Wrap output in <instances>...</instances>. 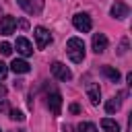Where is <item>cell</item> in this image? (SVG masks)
Returning <instances> with one entry per match:
<instances>
[{
    "mask_svg": "<svg viewBox=\"0 0 132 132\" xmlns=\"http://www.w3.org/2000/svg\"><path fill=\"white\" fill-rule=\"evenodd\" d=\"M72 25H74V29L80 31V33H89V31L93 29V21H91V16H89L87 12L74 14V16H72Z\"/></svg>",
    "mask_w": 132,
    "mask_h": 132,
    "instance_id": "obj_2",
    "label": "cell"
},
{
    "mask_svg": "<svg viewBox=\"0 0 132 132\" xmlns=\"http://www.w3.org/2000/svg\"><path fill=\"white\" fill-rule=\"evenodd\" d=\"M87 97H89V101H91L93 105H99V101H101V89H99L97 82L87 85Z\"/></svg>",
    "mask_w": 132,
    "mask_h": 132,
    "instance_id": "obj_11",
    "label": "cell"
},
{
    "mask_svg": "<svg viewBox=\"0 0 132 132\" xmlns=\"http://www.w3.org/2000/svg\"><path fill=\"white\" fill-rule=\"evenodd\" d=\"M14 27H16L14 16H10V14L0 16V33H2V35H10V33H14Z\"/></svg>",
    "mask_w": 132,
    "mask_h": 132,
    "instance_id": "obj_7",
    "label": "cell"
},
{
    "mask_svg": "<svg viewBox=\"0 0 132 132\" xmlns=\"http://www.w3.org/2000/svg\"><path fill=\"white\" fill-rule=\"evenodd\" d=\"M10 70H12L14 74H27V72L31 70V66H29V62H27V60L14 58V60L10 62Z\"/></svg>",
    "mask_w": 132,
    "mask_h": 132,
    "instance_id": "obj_10",
    "label": "cell"
},
{
    "mask_svg": "<svg viewBox=\"0 0 132 132\" xmlns=\"http://www.w3.org/2000/svg\"><path fill=\"white\" fill-rule=\"evenodd\" d=\"M78 132H99V130H97V126L91 124V122H80V124H78Z\"/></svg>",
    "mask_w": 132,
    "mask_h": 132,
    "instance_id": "obj_15",
    "label": "cell"
},
{
    "mask_svg": "<svg viewBox=\"0 0 132 132\" xmlns=\"http://www.w3.org/2000/svg\"><path fill=\"white\" fill-rule=\"evenodd\" d=\"M52 74H54L58 80H70V78H72L70 68H68L66 64H62V62H54V64H52Z\"/></svg>",
    "mask_w": 132,
    "mask_h": 132,
    "instance_id": "obj_4",
    "label": "cell"
},
{
    "mask_svg": "<svg viewBox=\"0 0 132 132\" xmlns=\"http://www.w3.org/2000/svg\"><path fill=\"white\" fill-rule=\"evenodd\" d=\"M4 95H6V89H4L2 85H0V97H4Z\"/></svg>",
    "mask_w": 132,
    "mask_h": 132,
    "instance_id": "obj_23",
    "label": "cell"
},
{
    "mask_svg": "<svg viewBox=\"0 0 132 132\" xmlns=\"http://www.w3.org/2000/svg\"><path fill=\"white\" fill-rule=\"evenodd\" d=\"M35 12H41V8H43V0H35Z\"/></svg>",
    "mask_w": 132,
    "mask_h": 132,
    "instance_id": "obj_22",
    "label": "cell"
},
{
    "mask_svg": "<svg viewBox=\"0 0 132 132\" xmlns=\"http://www.w3.org/2000/svg\"><path fill=\"white\" fill-rule=\"evenodd\" d=\"M10 120L23 122V120H25V116H23V111H19V109H10Z\"/></svg>",
    "mask_w": 132,
    "mask_h": 132,
    "instance_id": "obj_18",
    "label": "cell"
},
{
    "mask_svg": "<svg viewBox=\"0 0 132 132\" xmlns=\"http://www.w3.org/2000/svg\"><path fill=\"white\" fill-rule=\"evenodd\" d=\"M66 54L74 64H80L85 60V41L80 37H70L66 41Z\"/></svg>",
    "mask_w": 132,
    "mask_h": 132,
    "instance_id": "obj_1",
    "label": "cell"
},
{
    "mask_svg": "<svg viewBox=\"0 0 132 132\" xmlns=\"http://www.w3.org/2000/svg\"><path fill=\"white\" fill-rule=\"evenodd\" d=\"M0 132H2V130H0Z\"/></svg>",
    "mask_w": 132,
    "mask_h": 132,
    "instance_id": "obj_24",
    "label": "cell"
},
{
    "mask_svg": "<svg viewBox=\"0 0 132 132\" xmlns=\"http://www.w3.org/2000/svg\"><path fill=\"white\" fill-rule=\"evenodd\" d=\"M107 50V37L103 33H95L93 35V52L95 54H103Z\"/></svg>",
    "mask_w": 132,
    "mask_h": 132,
    "instance_id": "obj_9",
    "label": "cell"
},
{
    "mask_svg": "<svg viewBox=\"0 0 132 132\" xmlns=\"http://www.w3.org/2000/svg\"><path fill=\"white\" fill-rule=\"evenodd\" d=\"M6 74H8V66H6L4 62H0V80H4Z\"/></svg>",
    "mask_w": 132,
    "mask_h": 132,
    "instance_id": "obj_20",
    "label": "cell"
},
{
    "mask_svg": "<svg viewBox=\"0 0 132 132\" xmlns=\"http://www.w3.org/2000/svg\"><path fill=\"white\" fill-rule=\"evenodd\" d=\"M109 14L113 16V19H126L128 14H130V8H128V4L126 2H122V0H118L113 6H111V10H109Z\"/></svg>",
    "mask_w": 132,
    "mask_h": 132,
    "instance_id": "obj_6",
    "label": "cell"
},
{
    "mask_svg": "<svg viewBox=\"0 0 132 132\" xmlns=\"http://www.w3.org/2000/svg\"><path fill=\"white\" fill-rule=\"evenodd\" d=\"M68 109H70V113H80V105H78V103H72Z\"/></svg>",
    "mask_w": 132,
    "mask_h": 132,
    "instance_id": "obj_21",
    "label": "cell"
},
{
    "mask_svg": "<svg viewBox=\"0 0 132 132\" xmlns=\"http://www.w3.org/2000/svg\"><path fill=\"white\" fill-rule=\"evenodd\" d=\"M47 107L54 116H60L62 113V95L58 91H54L52 95H47Z\"/></svg>",
    "mask_w": 132,
    "mask_h": 132,
    "instance_id": "obj_5",
    "label": "cell"
},
{
    "mask_svg": "<svg viewBox=\"0 0 132 132\" xmlns=\"http://www.w3.org/2000/svg\"><path fill=\"white\" fill-rule=\"evenodd\" d=\"M101 128H103V132H120V124L116 120H111V118H103Z\"/></svg>",
    "mask_w": 132,
    "mask_h": 132,
    "instance_id": "obj_13",
    "label": "cell"
},
{
    "mask_svg": "<svg viewBox=\"0 0 132 132\" xmlns=\"http://www.w3.org/2000/svg\"><path fill=\"white\" fill-rule=\"evenodd\" d=\"M128 52V39H122V43H120V50H118V54L120 56H124Z\"/></svg>",
    "mask_w": 132,
    "mask_h": 132,
    "instance_id": "obj_19",
    "label": "cell"
},
{
    "mask_svg": "<svg viewBox=\"0 0 132 132\" xmlns=\"http://www.w3.org/2000/svg\"><path fill=\"white\" fill-rule=\"evenodd\" d=\"M14 47H16V52L21 54V56H31L33 54V45H31V41L27 39V37H16V43H14Z\"/></svg>",
    "mask_w": 132,
    "mask_h": 132,
    "instance_id": "obj_8",
    "label": "cell"
},
{
    "mask_svg": "<svg viewBox=\"0 0 132 132\" xmlns=\"http://www.w3.org/2000/svg\"><path fill=\"white\" fill-rule=\"evenodd\" d=\"M16 4H19L23 10H27V12H35V8H33V4H31L29 0H16Z\"/></svg>",
    "mask_w": 132,
    "mask_h": 132,
    "instance_id": "obj_16",
    "label": "cell"
},
{
    "mask_svg": "<svg viewBox=\"0 0 132 132\" xmlns=\"http://www.w3.org/2000/svg\"><path fill=\"white\" fill-rule=\"evenodd\" d=\"M122 97H124V93H120L118 97H111V99L105 103V111H107V113H113V111H118V109L122 107Z\"/></svg>",
    "mask_w": 132,
    "mask_h": 132,
    "instance_id": "obj_12",
    "label": "cell"
},
{
    "mask_svg": "<svg viewBox=\"0 0 132 132\" xmlns=\"http://www.w3.org/2000/svg\"><path fill=\"white\" fill-rule=\"evenodd\" d=\"M33 35H35V41H37V50H43L52 43V33L45 27H35Z\"/></svg>",
    "mask_w": 132,
    "mask_h": 132,
    "instance_id": "obj_3",
    "label": "cell"
},
{
    "mask_svg": "<svg viewBox=\"0 0 132 132\" xmlns=\"http://www.w3.org/2000/svg\"><path fill=\"white\" fill-rule=\"evenodd\" d=\"M101 72H103V76H107L111 82H118V80H120V70H118V68H111V66H101Z\"/></svg>",
    "mask_w": 132,
    "mask_h": 132,
    "instance_id": "obj_14",
    "label": "cell"
},
{
    "mask_svg": "<svg viewBox=\"0 0 132 132\" xmlns=\"http://www.w3.org/2000/svg\"><path fill=\"white\" fill-rule=\"evenodd\" d=\"M0 54H2V56H10V54H12V45L6 43V41H2V43H0Z\"/></svg>",
    "mask_w": 132,
    "mask_h": 132,
    "instance_id": "obj_17",
    "label": "cell"
}]
</instances>
